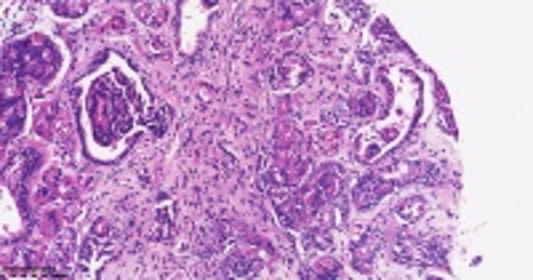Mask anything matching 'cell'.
<instances>
[{
	"instance_id": "2",
	"label": "cell",
	"mask_w": 533,
	"mask_h": 280,
	"mask_svg": "<svg viewBox=\"0 0 533 280\" xmlns=\"http://www.w3.org/2000/svg\"><path fill=\"white\" fill-rule=\"evenodd\" d=\"M56 67V48L46 41H21L6 51V73L19 78H43Z\"/></svg>"
},
{
	"instance_id": "5",
	"label": "cell",
	"mask_w": 533,
	"mask_h": 280,
	"mask_svg": "<svg viewBox=\"0 0 533 280\" xmlns=\"http://www.w3.org/2000/svg\"><path fill=\"white\" fill-rule=\"evenodd\" d=\"M331 243H333V238H331V232L328 229H323V227H315V229H309L307 235H304V251H326L331 249Z\"/></svg>"
},
{
	"instance_id": "4",
	"label": "cell",
	"mask_w": 533,
	"mask_h": 280,
	"mask_svg": "<svg viewBox=\"0 0 533 280\" xmlns=\"http://www.w3.org/2000/svg\"><path fill=\"white\" fill-rule=\"evenodd\" d=\"M379 243H381L379 235L373 238V232H368V235L355 246V251H352V261H355V267H358L360 272H368L371 261H373L376 251H379Z\"/></svg>"
},
{
	"instance_id": "1",
	"label": "cell",
	"mask_w": 533,
	"mask_h": 280,
	"mask_svg": "<svg viewBox=\"0 0 533 280\" xmlns=\"http://www.w3.org/2000/svg\"><path fill=\"white\" fill-rule=\"evenodd\" d=\"M91 118H93V131H96L102 145H110L115 136L128 131L133 123L131 113L125 107V99L115 91L107 93V83H99L93 88Z\"/></svg>"
},
{
	"instance_id": "6",
	"label": "cell",
	"mask_w": 533,
	"mask_h": 280,
	"mask_svg": "<svg viewBox=\"0 0 533 280\" xmlns=\"http://www.w3.org/2000/svg\"><path fill=\"white\" fill-rule=\"evenodd\" d=\"M259 261H248V259H240V256H232V259L224 264V272L227 275H235V278H246V275H257L259 272Z\"/></svg>"
},
{
	"instance_id": "8",
	"label": "cell",
	"mask_w": 533,
	"mask_h": 280,
	"mask_svg": "<svg viewBox=\"0 0 533 280\" xmlns=\"http://www.w3.org/2000/svg\"><path fill=\"white\" fill-rule=\"evenodd\" d=\"M53 11H67V16H81L86 11V3H53Z\"/></svg>"
},
{
	"instance_id": "7",
	"label": "cell",
	"mask_w": 533,
	"mask_h": 280,
	"mask_svg": "<svg viewBox=\"0 0 533 280\" xmlns=\"http://www.w3.org/2000/svg\"><path fill=\"white\" fill-rule=\"evenodd\" d=\"M398 214L405 219V222H413L416 217L424 214V200H421V197H410V200H405V203L398 208Z\"/></svg>"
},
{
	"instance_id": "3",
	"label": "cell",
	"mask_w": 533,
	"mask_h": 280,
	"mask_svg": "<svg viewBox=\"0 0 533 280\" xmlns=\"http://www.w3.org/2000/svg\"><path fill=\"white\" fill-rule=\"evenodd\" d=\"M392 187H395L392 182H384L381 177H366L355 187V203H358L360 208L373 206V203H379L381 197L390 192Z\"/></svg>"
}]
</instances>
